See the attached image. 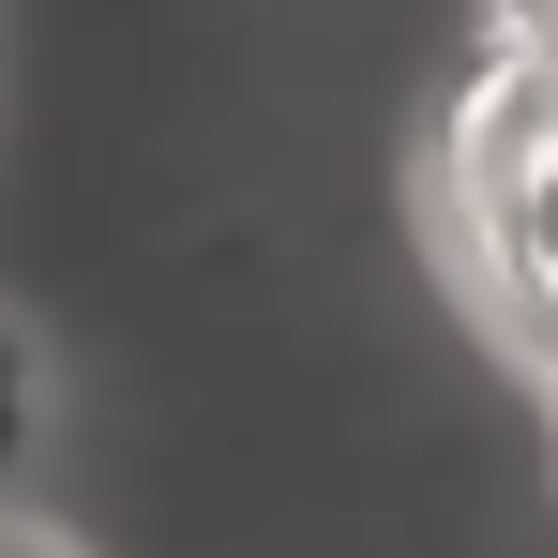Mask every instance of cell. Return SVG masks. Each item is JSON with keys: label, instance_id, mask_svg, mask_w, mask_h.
Instances as JSON below:
<instances>
[{"label": "cell", "instance_id": "7a4b0ae2", "mask_svg": "<svg viewBox=\"0 0 558 558\" xmlns=\"http://www.w3.org/2000/svg\"><path fill=\"white\" fill-rule=\"evenodd\" d=\"M0 558H76V544H61V529H46L31 498H0Z\"/></svg>", "mask_w": 558, "mask_h": 558}, {"label": "cell", "instance_id": "6da1fadb", "mask_svg": "<svg viewBox=\"0 0 558 558\" xmlns=\"http://www.w3.org/2000/svg\"><path fill=\"white\" fill-rule=\"evenodd\" d=\"M31 453H46V363H31V332L0 317V498L31 483Z\"/></svg>", "mask_w": 558, "mask_h": 558}]
</instances>
